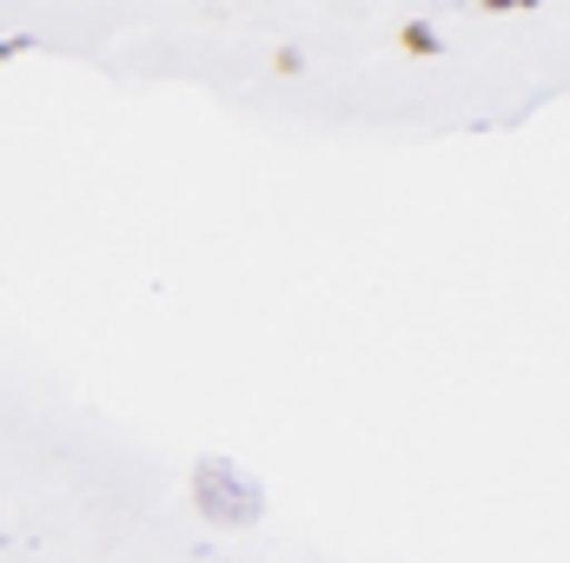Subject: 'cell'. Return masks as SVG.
Instances as JSON below:
<instances>
[{
  "label": "cell",
  "instance_id": "cell-2",
  "mask_svg": "<svg viewBox=\"0 0 570 563\" xmlns=\"http://www.w3.org/2000/svg\"><path fill=\"white\" fill-rule=\"evenodd\" d=\"M399 40H405V53H438V33H431L425 20H412V27H405Z\"/></svg>",
  "mask_w": 570,
  "mask_h": 563
},
{
  "label": "cell",
  "instance_id": "cell-1",
  "mask_svg": "<svg viewBox=\"0 0 570 563\" xmlns=\"http://www.w3.org/2000/svg\"><path fill=\"white\" fill-rule=\"evenodd\" d=\"M193 504H199V517H213V524H259L266 491H259V477H246L233 457H199V464H193Z\"/></svg>",
  "mask_w": 570,
  "mask_h": 563
},
{
  "label": "cell",
  "instance_id": "cell-3",
  "mask_svg": "<svg viewBox=\"0 0 570 563\" xmlns=\"http://www.w3.org/2000/svg\"><path fill=\"white\" fill-rule=\"evenodd\" d=\"M20 47H27V40H7V33H0V60H7V53H20Z\"/></svg>",
  "mask_w": 570,
  "mask_h": 563
}]
</instances>
